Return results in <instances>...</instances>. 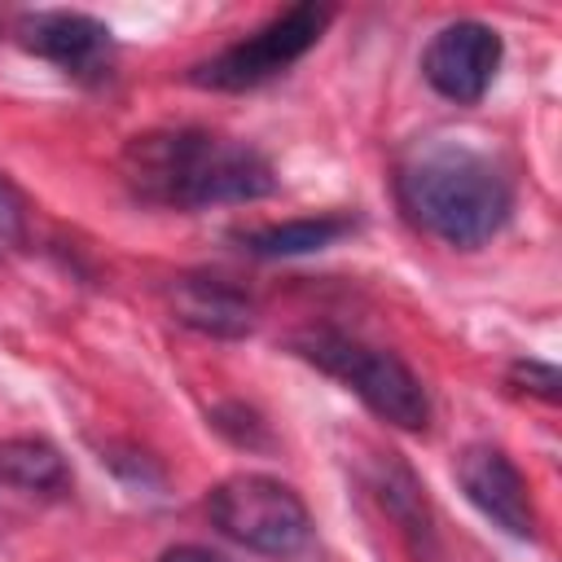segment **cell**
I'll return each instance as SVG.
<instances>
[{"instance_id": "6da1fadb", "label": "cell", "mask_w": 562, "mask_h": 562, "mask_svg": "<svg viewBox=\"0 0 562 562\" xmlns=\"http://www.w3.org/2000/svg\"><path fill=\"white\" fill-rule=\"evenodd\" d=\"M119 176L136 202L167 211L259 202L277 189L272 162L233 136L206 127H158L123 145Z\"/></svg>"}, {"instance_id": "7a4b0ae2", "label": "cell", "mask_w": 562, "mask_h": 562, "mask_svg": "<svg viewBox=\"0 0 562 562\" xmlns=\"http://www.w3.org/2000/svg\"><path fill=\"white\" fill-rule=\"evenodd\" d=\"M395 184L408 220L452 250L487 246L514 211V180L505 167L487 149L452 136L413 145Z\"/></svg>"}, {"instance_id": "5bb4252c", "label": "cell", "mask_w": 562, "mask_h": 562, "mask_svg": "<svg viewBox=\"0 0 562 562\" xmlns=\"http://www.w3.org/2000/svg\"><path fill=\"white\" fill-rule=\"evenodd\" d=\"M158 562H228V558H220V553H211V549H202V544H176V549H167Z\"/></svg>"}, {"instance_id": "277c9868", "label": "cell", "mask_w": 562, "mask_h": 562, "mask_svg": "<svg viewBox=\"0 0 562 562\" xmlns=\"http://www.w3.org/2000/svg\"><path fill=\"white\" fill-rule=\"evenodd\" d=\"M206 514L228 540L268 558H294L312 540V514L303 496L272 474H233L215 483Z\"/></svg>"}, {"instance_id": "52a82bcc", "label": "cell", "mask_w": 562, "mask_h": 562, "mask_svg": "<svg viewBox=\"0 0 562 562\" xmlns=\"http://www.w3.org/2000/svg\"><path fill=\"white\" fill-rule=\"evenodd\" d=\"M18 40H22L26 53L53 61L70 79H105L110 66H114L110 26L97 22L92 13H75V9L26 13L18 22Z\"/></svg>"}, {"instance_id": "8992f818", "label": "cell", "mask_w": 562, "mask_h": 562, "mask_svg": "<svg viewBox=\"0 0 562 562\" xmlns=\"http://www.w3.org/2000/svg\"><path fill=\"white\" fill-rule=\"evenodd\" d=\"M501 57H505V44H501L496 26L461 18V22H448L435 31V40L422 53V75L439 97H448L457 105H474L492 88Z\"/></svg>"}, {"instance_id": "8fae6325", "label": "cell", "mask_w": 562, "mask_h": 562, "mask_svg": "<svg viewBox=\"0 0 562 562\" xmlns=\"http://www.w3.org/2000/svg\"><path fill=\"white\" fill-rule=\"evenodd\" d=\"M356 224L347 215H303V220H285V224H263V228H250L241 233V246L250 255H312V250H325L334 241H342Z\"/></svg>"}, {"instance_id": "9c48e42d", "label": "cell", "mask_w": 562, "mask_h": 562, "mask_svg": "<svg viewBox=\"0 0 562 562\" xmlns=\"http://www.w3.org/2000/svg\"><path fill=\"white\" fill-rule=\"evenodd\" d=\"M171 312L211 338H246L255 329V303L224 277H180L171 285Z\"/></svg>"}, {"instance_id": "3957f363", "label": "cell", "mask_w": 562, "mask_h": 562, "mask_svg": "<svg viewBox=\"0 0 562 562\" xmlns=\"http://www.w3.org/2000/svg\"><path fill=\"white\" fill-rule=\"evenodd\" d=\"M294 351L321 373H329L334 382H342L386 426L408 435H422L430 426V395L395 351H382L338 329H307L294 338Z\"/></svg>"}, {"instance_id": "4fadbf2b", "label": "cell", "mask_w": 562, "mask_h": 562, "mask_svg": "<svg viewBox=\"0 0 562 562\" xmlns=\"http://www.w3.org/2000/svg\"><path fill=\"white\" fill-rule=\"evenodd\" d=\"M514 378L531 382L527 391H536L540 400H553V395H558V369H553V364H536V360H527V364H514Z\"/></svg>"}, {"instance_id": "ba28073f", "label": "cell", "mask_w": 562, "mask_h": 562, "mask_svg": "<svg viewBox=\"0 0 562 562\" xmlns=\"http://www.w3.org/2000/svg\"><path fill=\"white\" fill-rule=\"evenodd\" d=\"M457 483L465 492V501L496 522L505 536L531 540L536 536V505H531V487L522 479V470L492 443H470L457 457Z\"/></svg>"}, {"instance_id": "7c38bea8", "label": "cell", "mask_w": 562, "mask_h": 562, "mask_svg": "<svg viewBox=\"0 0 562 562\" xmlns=\"http://www.w3.org/2000/svg\"><path fill=\"white\" fill-rule=\"evenodd\" d=\"M22 233H26V198L0 171V241H22Z\"/></svg>"}, {"instance_id": "5b68a950", "label": "cell", "mask_w": 562, "mask_h": 562, "mask_svg": "<svg viewBox=\"0 0 562 562\" xmlns=\"http://www.w3.org/2000/svg\"><path fill=\"white\" fill-rule=\"evenodd\" d=\"M329 18H334V9H325V4H290V9L272 13L263 26H255L250 35H241L237 44L220 48L211 61L193 66V83L220 88V92L259 88V83L285 75L303 53H312L316 40L325 35Z\"/></svg>"}, {"instance_id": "30bf717a", "label": "cell", "mask_w": 562, "mask_h": 562, "mask_svg": "<svg viewBox=\"0 0 562 562\" xmlns=\"http://www.w3.org/2000/svg\"><path fill=\"white\" fill-rule=\"evenodd\" d=\"M0 479L35 492V496H66L70 492V465L66 457L35 435H13L0 443Z\"/></svg>"}]
</instances>
